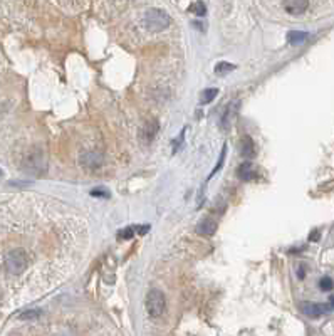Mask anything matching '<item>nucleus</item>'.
Wrapping results in <instances>:
<instances>
[{
  "mask_svg": "<svg viewBox=\"0 0 334 336\" xmlns=\"http://www.w3.org/2000/svg\"><path fill=\"white\" fill-rule=\"evenodd\" d=\"M29 266V254L24 247H14L3 256V271L9 276H20Z\"/></svg>",
  "mask_w": 334,
  "mask_h": 336,
  "instance_id": "f257e3e1",
  "label": "nucleus"
},
{
  "mask_svg": "<svg viewBox=\"0 0 334 336\" xmlns=\"http://www.w3.org/2000/svg\"><path fill=\"white\" fill-rule=\"evenodd\" d=\"M145 24L150 31L158 32L168 27L172 24V19H170V15L166 12H163L160 9H150L145 14Z\"/></svg>",
  "mask_w": 334,
  "mask_h": 336,
  "instance_id": "f03ea898",
  "label": "nucleus"
},
{
  "mask_svg": "<svg viewBox=\"0 0 334 336\" xmlns=\"http://www.w3.org/2000/svg\"><path fill=\"white\" fill-rule=\"evenodd\" d=\"M166 308V301H165V294L158 289H152L146 296V309L148 314L152 318H160L165 313Z\"/></svg>",
  "mask_w": 334,
  "mask_h": 336,
  "instance_id": "7ed1b4c3",
  "label": "nucleus"
},
{
  "mask_svg": "<svg viewBox=\"0 0 334 336\" xmlns=\"http://www.w3.org/2000/svg\"><path fill=\"white\" fill-rule=\"evenodd\" d=\"M301 311L309 318H319V316H323V314L329 313V311H331V306L317 304V302H303V304H301Z\"/></svg>",
  "mask_w": 334,
  "mask_h": 336,
  "instance_id": "20e7f679",
  "label": "nucleus"
},
{
  "mask_svg": "<svg viewBox=\"0 0 334 336\" xmlns=\"http://www.w3.org/2000/svg\"><path fill=\"white\" fill-rule=\"evenodd\" d=\"M307 5H309V0H284L282 2L284 10L291 15L304 14V12L307 10Z\"/></svg>",
  "mask_w": 334,
  "mask_h": 336,
  "instance_id": "39448f33",
  "label": "nucleus"
},
{
  "mask_svg": "<svg viewBox=\"0 0 334 336\" xmlns=\"http://www.w3.org/2000/svg\"><path fill=\"white\" fill-rule=\"evenodd\" d=\"M240 155H242L243 158L255 157V145L250 136H243L242 140H240Z\"/></svg>",
  "mask_w": 334,
  "mask_h": 336,
  "instance_id": "423d86ee",
  "label": "nucleus"
},
{
  "mask_svg": "<svg viewBox=\"0 0 334 336\" xmlns=\"http://www.w3.org/2000/svg\"><path fill=\"white\" fill-rule=\"evenodd\" d=\"M158 133V123L156 121H150L146 123V125L143 126V130H141V140L150 143L154 138V134Z\"/></svg>",
  "mask_w": 334,
  "mask_h": 336,
  "instance_id": "0eeeda50",
  "label": "nucleus"
},
{
  "mask_svg": "<svg viewBox=\"0 0 334 336\" xmlns=\"http://www.w3.org/2000/svg\"><path fill=\"white\" fill-rule=\"evenodd\" d=\"M215 231H217V224L212 219H203L197 224V232L203 234V235H212Z\"/></svg>",
  "mask_w": 334,
  "mask_h": 336,
  "instance_id": "6e6552de",
  "label": "nucleus"
},
{
  "mask_svg": "<svg viewBox=\"0 0 334 336\" xmlns=\"http://www.w3.org/2000/svg\"><path fill=\"white\" fill-rule=\"evenodd\" d=\"M305 39H307V32H303V31L287 32V42L291 44V46H299V44H304Z\"/></svg>",
  "mask_w": 334,
  "mask_h": 336,
  "instance_id": "1a4fd4ad",
  "label": "nucleus"
},
{
  "mask_svg": "<svg viewBox=\"0 0 334 336\" xmlns=\"http://www.w3.org/2000/svg\"><path fill=\"white\" fill-rule=\"evenodd\" d=\"M217 94H218V89L217 88H209V89H205V91H202V94H200V104H209V103H212V101L217 98Z\"/></svg>",
  "mask_w": 334,
  "mask_h": 336,
  "instance_id": "9d476101",
  "label": "nucleus"
},
{
  "mask_svg": "<svg viewBox=\"0 0 334 336\" xmlns=\"http://www.w3.org/2000/svg\"><path fill=\"white\" fill-rule=\"evenodd\" d=\"M239 177L242 180H250L254 177V168H252V163H242V165L239 167Z\"/></svg>",
  "mask_w": 334,
  "mask_h": 336,
  "instance_id": "9b49d317",
  "label": "nucleus"
},
{
  "mask_svg": "<svg viewBox=\"0 0 334 336\" xmlns=\"http://www.w3.org/2000/svg\"><path fill=\"white\" fill-rule=\"evenodd\" d=\"M235 106H237V103H232L229 108H227V111H225V114H223V118H222V128H229V126H230L232 116H234L235 111H237V109H235Z\"/></svg>",
  "mask_w": 334,
  "mask_h": 336,
  "instance_id": "f8f14e48",
  "label": "nucleus"
},
{
  "mask_svg": "<svg viewBox=\"0 0 334 336\" xmlns=\"http://www.w3.org/2000/svg\"><path fill=\"white\" fill-rule=\"evenodd\" d=\"M83 162H84V165L96 168V167H99V165H101V155L89 153L88 157H84V158H83Z\"/></svg>",
  "mask_w": 334,
  "mask_h": 336,
  "instance_id": "ddd939ff",
  "label": "nucleus"
},
{
  "mask_svg": "<svg viewBox=\"0 0 334 336\" xmlns=\"http://www.w3.org/2000/svg\"><path fill=\"white\" fill-rule=\"evenodd\" d=\"M234 69H235V66L230 64V63H218L217 66H215V72H217L218 76H223V74H227V72H232Z\"/></svg>",
  "mask_w": 334,
  "mask_h": 336,
  "instance_id": "4468645a",
  "label": "nucleus"
},
{
  "mask_svg": "<svg viewBox=\"0 0 334 336\" xmlns=\"http://www.w3.org/2000/svg\"><path fill=\"white\" fill-rule=\"evenodd\" d=\"M190 12H193V14H197L198 17H203V15L207 14V7L203 2H195L193 5L190 7Z\"/></svg>",
  "mask_w": 334,
  "mask_h": 336,
  "instance_id": "2eb2a0df",
  "label": "nucleus"
},
{
  "mask_svg": "<svg viewBox=\"0 0 334 336\" xmlns=\"http://www.w3.org/2000/svg\"><path fill=\"white\" fill-rule=\"evenodd\" d=\"M334 288V282L331 277H321V281H319V289L321 291H331Z\"/></svg>",
  "mask_w": 334,
  "mask_h": 336,
  "instance_id": "dca6fc26",
  "label": "nucleus"
},
{
  "mask_svg": "<svg viewBox=\"0 0 334 336\" xmlns=\"http://www.w3.org/2000/svg\"><path fill=\"white\" fill-rule=\"evenodd\" d=\"M39 316H40L39 309H30V311H26V313L20 314V319H37Z\"/></svg>",
  "mask_w": 334,
  "mask_h": 336,
  "instance_id": "f3484780",
  "label": "nucleus"
},
{
  "mask_svg": "<svg viewBox=\"0 0 334 336\" xmlns=\"http://www.w3.org/2000/svg\"><path fill=\"white\" fill-rule=\"evenodd\" d=\"M133 235H134V229H133V227H126V229H123V231H121L120 234H118V237H120V239H124V240L131 239Z\"/></svg>",
  "mask_w": 334,
  "mask_h": 336,
  "instance_id": "a211bd4d",
  "label": "nucleus"
},
{
  "mask_svg": "<svg viewBox=\"0 0 334 336\" xmlns=\"http://www.w3.org/2000/svg\"><path fill=\"white\" fill-rule=\"evenodd\" d=\"M225 151H227V146H223V151H222V155H220V160H218L217 167H215V170L212 171V175H210V177H213V175L217 173V171L220 170V168H222V165H223V157H225Z\"/></svg>",
  "mask_w": 334,
  "mask_h": 336,
  "instance_id": "6ab92c4d",
  "label": "nucleus"
},
{
  "mask_svg": "<svg viewBox=\"0 0 334 336\" xmlns=\"http://www.w3.org/2000/svg\"><path fill=\"white\" fill-rule=\"evenodd\" d=\"M92 197H109V194L106 192V188H94V190L91 192Z\"/></svg>",
  "mask_w": 334,
  "mask_h": 336,
  "instance_id": "aec40b11",
  "label": "nucleus"
},
{
  "mask_svg": "<svg viewBox=\"0 0 334 336\" xmlns=\"http://www.w3.org/2000/svg\"><path fill=\"white\" fill-rule=\"evenodd\" d=\"M182 140H183V131H182V134H180V136L177 138V141L173 143V153H175V151H177V148H178V146H180Z\"/></svg>",
  "mask_w": 334,
  "mask_h": 336,
  "instance_id": "412c9836",
  "label": "nucleus"
},
{
  "mask_svg": "<svg viewBox=\"0 0 334 336\" xmlns=\"http://www.w3.org/2000/svg\"><path fill=\"white\" fill-rule=\"evenodd\" d=\"M138 229H140V234H145V232H148V225H146V227H138Z\"/></svg>",
  "mask_w": 334,
  "mask_h": 336,
  "instance_id": "4be33fe9",
  "label": "nucleus"
},
{
  "mask_svg": "<svg viewBox=\"0 0 334 336\" xmlns=\"http://www.w3.org/2000/svg\"><path fill=\"white\" fill-rule=\"evenodd\" d=\"M299 277H301V279L304 277V268H301V269H299Z\"/></svg>",
  "mask_w": 334,
  "mask_h": 336,
  "instance_id": "5701e85b",
  "label": "nucleus"
},
{
  "mask_svg": "<svg viewBox=\"0 0 334 336\" xmlns=\"http://www.w3.org/2000/svg\"><path fill=\"white\" fill-rule=\"evenodd\" d=\"M329 301H331V306L334 308V296H331V298H329Z\"/></svg>",
  "mask_w": 334,
  "mask_h": 336,
  "instance_id": "b1692460",
  "label": "nucleus"
}]
</instances>
